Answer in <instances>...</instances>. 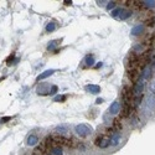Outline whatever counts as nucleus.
<instances>
[{
  "mask_svg": "<svg viewBox=\"0 0 155 155\" xmlns=\"http://www.w3.org/2000/svg\"><path fill=\"white\" fill-rule=\"evenodd\" d=\"M53 73H55V70H46L45 72H42L39 77H37V81H42V79L47 78V77H50V76H52Z\"/></svg>",
  "mask_w": 155,
  "mask_h": 155,
  "instance_id": "nucleus-10",
  "label": "nucleus"
},
{
  "mask_svg": "<svg viewBox=\"0 0 155 155\" xmlns=\"http://www.w3.org/2000/svg\"><path fill=\"white\" fill-rule=\"evenodd\" d=\"M97 145L99 148H107L109 146V143H108V139H102V138H98L97 139Z\"/></svg>",
  "mask_w": 155,
  "mask_h": 155,
  "instance_id": "nucleus-14",
  "label": "nucleus"
},
{
  "mask_svg": "<svg viewBox=\"0 0 155 155\" xmlns=\"http://www.w3.org/2000/svg\"><path fill=\"white\" fill-rule=\"evenodd\" d=\"M144 88H145V81L140 78L139 81H138V83L135 85V87H134V94L135 96L141 94L143 93V91H144Z\"/></svg>",
  "mask_w": 155,
  "mask_h": 155,
  "instance_id": "nucleus-5",
  "label": "nucleus"
},
{
  "mask_svg": "<svg viewBox=\"0 0 155 155\" xmlns=\"http://www.w3.org/2000/svg\"><path fill=\"white\" fill-rule=\"evenodd\" d=\"M120 141H122V134H120L119 132H115V133H113L111 138L108 139V143H109V146H118L120 144Z\"/></svg>",
  "mask_w": 155,
  "mask_h": 155,
  "instance_id": "nucleus-4",
  "label": "nucleus"
},
{
  "mask_svg": "<svg viewBox=\"0 0 155 155\" xmlns=\"http://www.w3.org/2000/svg\"><path fill=\"white\" fill-rule=\"evenodd\" d=\"M119 111H120V102L119 100H114L109 107V113L112 115H115L119 113Z\"/></svg>",
  "mask_w": 155,
  "mask_h": 155,
  "instance_id": "nucleus-7",
  "label": "nucleus"
},
{
  "mask_svg": "<svg viewBox=\"0 0 155 155\" xmlns=\"http://www.w3.org/2000/svg\"><path fill=\"white\" fill-rule=\"evenodd\" d=\"M56 29H57V25H56V23H53V21L48 23L47 25H46V32H53Z\"/></svg>",
  "mask_w": 155,
  "mask_h": 155,
  "instance_id": "nucleus-15",
  "label": "nucleus"
},
{
  "mask_svg": "<svg viewBox=\"0 0 155 155\" xmlns=\"http://www.w3.org/2000/svg\"><path fill=\"white\" fill-rule=\"evenodd\" d=\"M37 143H39V137L36 134H30L26 139V145L27 146H35Z\"/></svg>",
  "mask_w": 155,
  "mask_h": 155,
  "instance_id": "nucleus-8",
  "label": "nucleus"
},
{
  "mask_svg": "<svg viewBox=\"0 0 155 155\" xmlns=\"http://www.w3.org/2000/svg\"><path fill=\"white\" fill-rule=\"evenodd\" d=\"M144 30H145V25L144 24H138L132 29L130 32H132L133 36H138V35H141V33L144 32Z\"/></svg>",
  "mask_w": 155,
  "mask_h": 155,
  "instance_id": "nucleus-6",
  "label": "nucleus"
},
{
  "mask_svg": "<svg viewBox=\"0 0 155 155\" xmlns=\"http://www.w3.org/2000/svg\"><path fill=\"white\" fill-rule=\"evenodd\" d=\"M50 92V86L47 83H45V85H41L39 88H37V93L39 94H48Z\"/></svg>",
  "mask_w": 155,
  "mask_h": 155,
  "instance_id": "nucleus-13",
  "label": "nucleus"
},
{
  "mask_svg": "<svg viewBox=\"0 0 155 155\" xmlns=\"http://www.w3.org/2000/svg\"><path fill=\"white\" fill-rule=\"evenodd\" d=\"M12 118L11 117H4V118H0V123H6V122H10Z\"/></svg>",
  "mask_w": 155,
  "mask_h": 155,
  "instance_id": "nucleus-24",
  "label": "nucleus"
},
{
  "mask_svg": "<svg viewBox=\"0 0 155 155\" xmlns=\"http://www.w3.org/2000/svg\"><path fill=\"white\" fill-rule=\"evenodd\" d=\"M71 3H72V1H65L66 5H71Z\"/></svg>",
  "mask_w": 155,
  "mask_h": 155,
  "instance_id": "nucleus-26",
  "label": "nucleus"
},
{
  "mask_svg": "<svg viewBox=\"0 0 155 155\" xmlns=\"http://www.w3.org/2000/svg\"><path fill=\"white\" fill-rule=\"evenodd\" d=\"M141 4H143L144 6L149 8V9H153V8H155V0H152V1H140Z\"/></svg>",
  "mask_w": 155,
  "mask_h": 155,
  "instance_id": "nucleus-20",
  "label": "nucleus"
},
{
  "mask_svg": "<svg viewBox=\"0 0 155 155\" xmlns=\"http://www.w3.org/2000/svg\"><path fill=\"white\" fill-rule=\"evenodd\" d=\"M57 86H51V88H50V92H48V94H55L56 92H57Z\"/></svg>",
  "mask_w": 155,
  "mask_h": 155,
  "instance_id": "nucleus-23",
  "label": "nucleus"
},
{
  "mask_svg": "<svg viewBox=\"0 0 155 155\" xmlns=\"http://www.w3.org/2000/svg\"><path fill=\"white\" fill-rule=\"evenodd\" d=\"M111 16L114 18L115 20H127L132 16V11L130 10H127L124 8H117V9L112 10L111 11Z\"/></svg>",
  "mask_w": 155,
  "mask_h": 155,
  "instance_id": "nucleus-1",
  "label": "nucleus"
},
{
  "mask_svg": "<svg viewBox=\"0 0 155 155\" xmlns=\"http://www.w3.org/2000/svg\"><path fill=\"white\" fill-rule=\"evenodd\" d=\"M114 6H115V3L114 1H108L106 8H107L108 11H112V10H114Z\"/></svg>",
  "mask_w": 155,
  "mask_h": 155,
  "instance_id": "nucleus-21",
  "label": "nucleus"
},
{
  "mask_svg": "<svg viewBox=\"0 0 155 155\" xmlns=\"http://www.w3.org/2000/svg\"><path fill=\"white\" fill-rule=\"evenodd\" d=\"M66 96H56L55 98H53V102H62V100H66Z\"/></svg>",
  "mask_w": 155,
  "mask_h": 155,
  "instance_id": "nucleus-22",
  "label": "nucleus"
},
{
  "mask_svg": "<svg viewBox=\"0 0 155 155\" xmlns=\"http://www.w3.org/2000/svg\"><path fill=\"white\" fill-rule=\"evenodd\" d=\"M150 76H152V67H145V68L143 70V72H141V79H149L150 78Z\"/></svg>",
  "mask_w": 155,
  "mask_h": 155,
  "instance_id": "nucleus-11",
  "label": "nucleus"
},
{
  "mask_svg": "<svg viewBox=\"0 0 155 155\" xmlns=\"http://www.w3.org/2000/svg\"><path fill=\"white\" fill-rule=\"evenodd\" d=\"M55 132L60 133V134H65V133L68 132V127H67V125H60V127H56Z\"/></svg>",
  "mask_w": 155,
  "mask_h": 155,
  "instance_id": "nucleus-17",
  "label": "nucleus"
},
{
  "mask_svg": "<svg viewBox=\"0 0 155 155\" xmlns=\"http://www.w3.org/2000/svg\"><path fill=\"white\" fill-rule=\"evenodd\" d=\"M85 89L87 92H89V93H92V94H98L100 92V87L97 86V85H87L85 87Z\"/></svg>",
  "mask_w": 155,
  "mask_h": 155,
  "instance_id": "nucleus-9",
  "label": "nucleus"
},
{
  "mask_svg": "<svg viewBox=\"0 0 155 155\" xmlns=\"http://www.w3.org/2000/svg\"><path fill=\"white\" fill-rule=\"evenodd\" d=\"M51 154L52 155H64V150H62V148H52Z\"/></svg>",
  "mask_w": 155,
  "mask_h": 155,
  "instance_id": "nucleus-19",
  "label": "nucleus"
},
{
  "mask_svg": "<svg viewBox=\"0 0 155 155\" xmlns=\"http://www.w3.org/2000/svg\"><path fill=\"white\" fill-rule=\"evenodd\" d=\"M144 50H145V45H143V44H137V45L133 47V52L140 53V52H143Z\"/></svg>",
  "mask_w": 155,
  "mask_h": 155,
  "instance_id": "nucleus-16",
  "label": "nucleus"
},
{
  "mask_svg": "<svg viewBox=\"0 0 155 155\" xmlns=\"http://www.w3.org/2000/svg\"><path fill=\"white\" fill-rule=\"evenodd\" d=\"M96 67H97V68H99V67H102V64H100V62H99V64H98L97 66H96Z\"/></svg>",
  "mask_w": 155,
  "mask_h": 155,
  "instance_id": "nucleus-27",
  "label": "nucleus"
},
{
  "mask_svg": "<svg viewBox=\"0 0 155 155\" xmlns=\"http://www.w3.org/2000/svg\"><path fill=\"white\" fill-rule=\"evenodd\" d=\"M85 62H86V65L87 66H93V64H94V58H93V55H88L86 57V60H85Z\"/></svg>",
  "mask_w": 155,
  "mask_h": 155,
  "instance_id": "nucleus-18",
  "label": "nucleus"
},
{
  "mask_svg": "<svg viewBox=\"0 0 155 155\" xmlns=\"http://www.w3.org/2000/svg\"><path fill=\"white\" fill-rule=\"evenodd\" d=\"M144 112H145V114H149V115H152L155 113V92H152L148 96V98H146Z\"/></svg>",
  "mask_w": 155,
  "mask_h": 155,
  "instance_id": "nucleus-2",
  "label": "nucleus"
},
{
  "mask_svg": "<svg viewBox=\"0 0 155 155\" xmlns=\"http://www.w3.org/2000/svg\"><path fill=\"white\" fill-rule=\"evenodd\" d=\"M92 132H93V129L88 124H78L74 127V133L81 138H86V137L91 135Z\"/></svg>",
  "mask_w": 155,
  "mask_h": 155,
  "instance_id": "nucleus-3",
  "label": "nucleus"
},
{
  "mask_svg": "<svg viewBox=\"0 0 155 155\" xmlns=\"http://www.w3.org/2000/svg\"><path fill=\"white\" fill-rule=\"evenodd\" d=\"M100 103H103V99L102 98H98L97 100H96V104H100Z\"/></svg>",
  "mask_w": 155,
  "mask_h": 155,
  "instance_id": "nucleus-25",
  "label": "nucleus"
},
{
  "mask_svg": "<svg viewBox=\"0 0 155 155\" xmlns=\"http://www.w3.org/2000/svg\"><path fill=\"white\" fill-rule=\"evenodd\" d=\"M61 39L60 40H53V41H51L48 45H47V51H56V47L58 45L61 44Z\"/></svg>",
  "mask_w": 155,
  "mask_h": 155,
  "instance_id": "nucleus-12",
  "label": "nucleus"
}]
</instances>
